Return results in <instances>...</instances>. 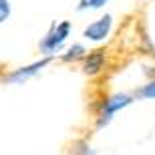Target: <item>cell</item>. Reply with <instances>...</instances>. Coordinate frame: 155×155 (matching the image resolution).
Here are the masks:
<instances>
[{"mask_svg":"<svg viewBox=\"0 0 155 155\" xmlns=\"http://www.w3.org/2000/svg\"><path fill=\"white\" fill-rule=\"evenodd\" d=\"M10 16V2L8 0H0V22H6Z\"/></svg>","mask_w":155,"mask_h":155,"instance_id":"8","label":"cell"},{"mask_svg":"<svg viewBox=\"0 0 155 155\" xmlns=\"http://www.w3.org/2000/svg\"><path fill=\"white\" fill-rule=\"evenodd\" d=\"M71 32V22L69 20H63V22H52L46 36L40 40V51L45 52V54H52V52H57L61 46L64 45V40L69 36Z\"/></svg>","mask_w":155,"mask_h":155,"instance_id":"1","label":"cell"},{"mask_svg":"<svg viewBox=\"0 0 155 155\" xmlns=\"http://www.w3.org/2000/svg\"><path fill=\"white\" fill-rule=\"evenodd\" d=\"M85 54V46L83 45H73L67 51V54H63V61L64 63H71V61H77V58H81Z\"/></svg>","mask_w":155,"mask_h":155,"instance_id":"6","label":"cell"},{"mask_svg":"<svg viewBox=\"0 0 155 155\" xmlns=\"http://www.w3.org/2000/svg\"><path fill=\"white\" fill-rule=\"evenodd\" d=\"M131 101L133 99L129 97V95H125V93H119V95H113L111 99H107V101L103 103V113H101V117H99L97 127L107 125V123L111 121V117H113V113L119 111V109H123V107H127Z\"/></svg>","mask_w":155,"mask_h":155,"instance_id":"2","label":"cell"},{"mask_svg":"<svg viewBox=\"0 0 155 155\" xmlns=\"http://www.w3.org/2000/svg\"><path fill=\"white\" fill-rule=\"evenodd\" d=\"M109 0H81L79 6H77V10L83 12V10H95V8H103Z\"/></svg>","mask_w":155,"mask_h":155,"instance_id":"7","label":"cell"},{"mask_svg":"<svg viewBox=\"0 0 155 155\" xmlns=\"http://www.w3.org/2000/svg\"><path fill=\"white\" fill-rule=\"evenodd\" d=\"M111 26H113V16H111V14H105V16H101L99 20L89 24L85 28V32H83V36L89 38V40H95V42L105 40L107 35L111 32Z\"/></svg>","mask_w":155,"mask_h":155,"instance_id":"3","label":"cell"},{"mask_svg":"<svg viewBox=\"0 0 155 155\" xmlns=\"http://www.w3.org/2000/svg\"><path fill=\"white\" fill-rule=\"evenodd\" d=\"M103 63H105V54L101 51H95V52H91V54L87 57L83 71H85L87 75H95V73H99V71H101Z\"/></svg>","mask_w":155,"mask_h":155,"instance_id":"5","label":"cell"},{"mask_svg":"<svg viewBox=\"0 0 155 155\" xmlns=\"http://www.w3.org/2000/svg\"><path fill=\"white\" fill-rule=\"evenodd\" d=\"M51 61V57H45L42 61H36V63L28 64V67H20V69H16L14 73H10V75H6V83H14V85H22L24 81H28L30 77H35L36 73H38L42 67H45L46 63Z\"/></svg>","mask_w":155,"mask_h":155,"instance_id":"4","label":"cell"},{"mask_svg":"<svg viewBox=\"0 0 155 155\" xmlns=\"http://www.w3.org/2000/svg\"><path fill=\"white\" fill-rule=\"evenodd\" d=\"M139 95H141V97H147V99H155V81L147 83V85L139 91Z\"/></svg>","mask_w":155,"mask_h":155,"instance_id":"9","label":"cell"}]
</instances>
